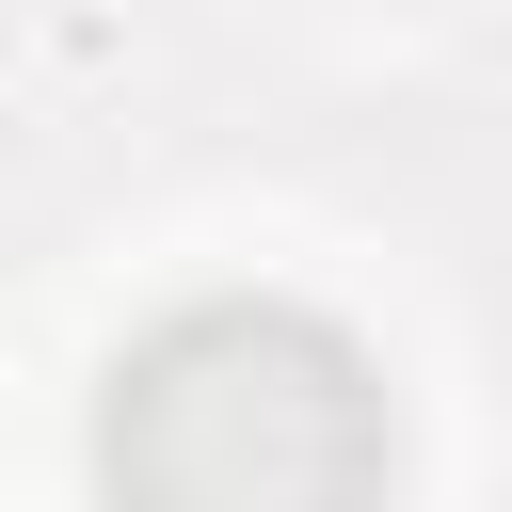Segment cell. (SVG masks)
I'll return each mask as SVG.
<instances>
[{"label": "cell", "instance_id": "cell-1", "mask_svg": "<svg viewBox=\"0 0 512 512\" xmlns=\"http://www.w3.org/2000/svg\"><path fill=\"white\" fill-rule=\"evenodd\" d=\"M384 448V368L320 304H192L112 368L96 416L112 512H368Z\"/></svg>", "mask_w": 512, "mask_h": 512}]
</instances>
